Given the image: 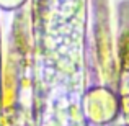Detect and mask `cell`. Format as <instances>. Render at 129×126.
Segmentation results:
<instances>
[{"label":"cell","mask_w":129,"mask_h":126,"mask_svg":"<svg viewBox=\"0 0 129 126\" xmlns=\"http://www.w3.org/2000/svg\"><path fill=\"white\" fill-rule=\"evenodd\" d=\"M26 0H0V8L3 10H15L25 3Z\"/></svg>","instance_id":"obj_1"}]
</instances>
